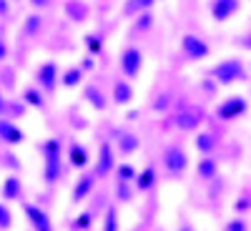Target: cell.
<instances>
[{
	"instance_id": "1",
	"label": "cell",
	"mask_w": 251,
	"mask_h": 231,
	"mask_svg": "<svg viewBox=\"0 0 251 231\" xmlns=\"http://www.w3.org/2000/svg\"><path fill=\"white\" fill-rule=\"evenodd\" d=\"M211 76L219 86H231V83H239L246 78V68H244V60L241 58H226L221 63L211 68Z\"/></svg>"
},
{
	"instance_id": "2",
	"label": "cell",
	"mask_w": 251,
	"mask_h": 231,
	"mask_svg": "<svg viewBox=\"0 0 251 231\" xmlns=\"http://www.w3.org/2000/svg\"><path fill=\"white\" fill-rule=\"evenodd\" d=\"M118 68H121V73H123L126 80L138 78L141 71H143V53H141V48L126 46V48L121 51V55H118Z\"/></svg>"
},
{
	"instance_id": "3",
	"label": "cell",
	"mask_w": 251,
	"mask_h": 231,
	"mask_svg": "<svg viewBox=\"0 0 251 231\" xmlns=\"http://www.w3.org/2000/svg\"><path fill=\"white\" fill-rule=\"evenodd\" d=\"M161 163H163L166 174H171V176H181V174L188 169V156H186V151L181 149V146L171 143V146H166V149H163Z\"/></svg>"
},
{
	"instance_id": "4",
	"label": "cell",
	"mask_w": 251,
	"mask_h": 231,
	"mask_svg": "<svg viewBox=\"0 0 251 231\" xmlns=\"http://www.w3.org/2000/svg\"><path fill=\"white\" fill-rule=\"evenodd\" d=\"M58 78H60V73H58V63L55 60H46V63H40V66L35 68V86L43 93H48V96L55 93Z\"/></svg>"
},
{
	"instance_id": "5",
	"label": "cell",
	"mask_w": 251,
	"mask_h": 231,
	"mask_svg": "<svg viewBox=\"0 0 251 231\" xmlns=\"http://www.w3.org/2000/svg\"><path fill=\"white\" fill-rule=\"evenodd\" d=\"M246 111H249V101L244 96H228L216 106V118L219 121H234V118L244 116Z\"/></svg>"
},
{
	"instance_id": "6",
	"label": "cell",
	"mask_w": 251,
	"mask_h": 231,
	"mask_svg": "<svg viewBox=\"0 0 251 231\" xmlns=\"http://www.w3.org/2000/svg\"><path fill=\"white\" fill-rule=\"evenodd\" d=\"M116 169V151H113V146H111V141H100V146H98V158H96V179L100 176H108L111 171Z\"/></svg>"
},
{
	"instance_id": "7",
	"label": "cell",
	"mask_w": 251,
	"mask_h": 231,
	"mask_svg": "<svg viewBox=\"0 0 251 231\" xmlns=\"http://www.w3.org/2000/svg\"><path fill=\"white\" fill-rule=\"evenodd\" d=\"M181 53L188 58V60H203L208 55V43L206 40H201L199 35H191L186 33L181 38Z\"/></svg>"
},
{
	"instance_id": "8",
	"label": "cell",
	"mask_w": 251,
	"mask_h": 231,
	"mask_svg": "<svg viewBox=\"0 0 251 231\" xmlns=\"http://www.w3.org/2000/svg\"><path fill=\"white\" fill-rule=\"evenodd\" d=\"M208 10H211V18L216 23H226L228 18H234L241 10V0H211Z\"/></svg>"
},
{
	"instance_id": "9",
	"label": "cell",
	"mask_w": 251,
	"mask_h": 231,
	"mask_svg": "<svg viewBox=\"0 0 251 231\" xmlns=\"http://www.w3.org/2000/svg\"><path fill=\"white\" fill-rule=\"evenodd\" d=\"M0 141H3L5 146H20L25 143V131L20 128V126L10 118H0Z\"/></svg>"
},
{
	"instance_id": "10",
	"label": "cell",
	"mask_w": 251,
	"mask_h": 231,
	"mask_svg": "<svg viewBox=\"0 0 251 231\" xmlns=\"http://www.w3.org/2000/svg\"><path fill=\"white\" fill-rule=\"evenodd\" d=\"M113 141H116V149L121 156H131L138 151V146H141V138L131 131H126V128H113Z\"/></svg>"
},
{
	"instance_id": "11",
	"label": "cell",
	"mask_w": 251,
	"mask_h": 231,
	"mask_svg": "<svg viewBox=\"0 0 251 231\" xmlns=\"http://www.w3.org/2000/svg\"><path fill=\"white\" fill-rule=\"evenodd\" d=\"M23 211H25V219L30 221V226H33L35 231H53L50 216H48L40 206H35V204H23Z\"/></svg>"
},
{
	"instance_id": "12",
	"label": "cell",
	"mask_w": 251,
	"mask_h": 231,
	"mask_svg": "<svg viewBox=\"0 0 251 231\" xmlns=\"http://www.w3.org/2000/svg\"><path fill=\"white\" fill-rule=\"evenodd\" d=\"M63 13H66V18L73 20V23H86L88 15H91V8H88V3H83V0H66V3H63Z\"/></svg>"
},
{
	"instance_id": "13",
	"label": "cell",
	"mask_w": 251,
	"mask_h": 231,
	"mask_svg": "<svg viewBox=\"0 0 251 231\" xmlns=\"http://www.w3.org/2000/svg\"><path fill=\"white\" fill-rule=\"evenodd\" d=\"M83 101H88L96 111H106L108 108V98L96 83H86V86H83Z\"/></svg>"
},
{
	"instance_id": "14",
	"label": "cell",
	"mask_w": 251,
	"mask_h": 231,
	"mask_svg": "<svg viewBox=\"0 0 251 231\" xmlns=\"http://www.w3.org/2000/svg\"><path fill=\"white\" fill-rule=\"evenodd\" d=\"M111 101L116 103V106H128V103L133 101V86L131 80H113V93H111Z\"/></svg>"
},
{
	"instance_id": "15",
	"label": "cell",
	"mask_w": 251,
	"mask_h": 231,
	"mask_svg": "<svg viewBox=\"0 0 251 231\" xmlns=\"http://www.w3.org/2000/svg\"><path fill=\"white\" fill-rule=\"evenodd\" d=\"M68 161H71L73 169H86V166L91 163V154H88V149L80 141H71V146H68Z\"/></svg>"
},
{
	"instance_id": "16",
	"label": "cell",
	"mask_w": 251,
	"mask_h": 231,
	"mask_svg": "<svg viewBox=\"0 0 251 231\" xmlns=\"http://www.w3.org/2000/svg\"><path fill=\"white\" fill-rule=\"evenodd\" d=\"M20 101H23L28 108L46 111V93L40 91L38 86H25V88H23V93H20Z\"/></svg>"
},
{
	"instance_id": "17",
	"label": "cell",
	"mask_w": 251,
	"mask_h": 231,
	"mask_svg": "<svg viewBox=\"0 0 251 231\" xmlns=\"http://www.w3.org/2000/svg\"><path fill=\"white\" fill-rule=\"evenodd\" d=\"M93 183H96V174H83V176L75 181V186H73V194H71L73 204H80L83 199H86V196L91 194Z\"/></svg>"
},
{
	"instance_id": "18",
	"label": "cell",
	"mask_w": 251,
	"mask_h": 231,
	"mask_svg": "<svg viewBox=\"0 0 251 231\" xmlns=\"http://www.w3.org/2000/svg\"><path fill=\"white\" fill-rule=\"evenodd\" d=\"M174 121H176V128H181V131H196L201 126V113L199 111H181Z\"/></svg>"
},
{
	"instance_id": "19",
	"label": "cell",
	"mask_w": 251,
	"mask_h": 231,
	"mask_svg": "<svg viewBox=\"0 0 251 231\" xmlns=\"http://www.w3.org/2000/svg\"><path fill=\"white\" fill-rule=\"evenodd\" d=\"M38 151H40V156H43V158H63V141L55 138V136H50L46 141H40Z\"/></svg>"
},
{
	"instance_id": "20",
	"label": "cell",
	"mask_w": 251,
	"mask_h": 231,
	"mask_svg": "<svg viewBox=\"0 0 251 231\" xmlns=\"http://www.w3.org/2000/svg\"><path fill=\"white\" fill-rule=\"evenodd\" d=\"M83 78H86V73L80 71V66H71V68H66L60 73V78H58V83L63 88H75V86H80L83 83Z\"/></svg>"
},
{
	"instance_id": "21",
	"label": "cell",
	"mask_w": 251,
	"mask_h": 231,
	"mask_svg": "<svg viewBox=\"0 0 251 231\" xmlns=\"http://www.w3.org/2000/svg\"><path fill=\"white\" fill-rule=\"evenodd\" d=\"M20 191H23V183H20L18 176H8L3 181V188H0V196H3L5 201H15L20 199Z\"/></svg>"
},
{
	"instance_id": "22",
	"label": "cell",
	"mask_w": 251,
	"mask_h": 231,
	"mask_svg": "<svg viewBox=\"0 0 251 231\" xmlns=\"http://www.w3.org/2000/svg\"><path fill=\"white\" fill-rule=\"evenodd\" d=\"M216 171H219V163H216V158H211V156H203V158L196 163V174H199L203 181H211V179L216 176Z\"/></svg>"
},
{
	"instance_id": "23",
	"label": "cell",
	"mask_w": 251,
	"mask_h": 231,
	"mask_svg": "<svg viewBox=\"0 0 251 231\" xmlns=\"http://www.w3.org/2000/svg\"><path fill=\"white\" fill-rule=\"evenodd\" d=\"M133 181H136V188H138V191H149V188L156 186V169H153V166H146L141 174H136Z\"/></svg>"
},
{
	"instance_id": "24",
	"label": "cell",
	"mask_w": 251,
	"mask_h": 231,
	"mask_svg": "<svg viewBox=\"0 0 251 231\" xmlns=\"http://www.w3.org/2000/svg\"><path fill=\"white\" fill-rule=\"evenodd\" d=\"M60 158H43V181L55 183L60 179Z\"/></svg>"
},
{
	"instance_id": "25",
	"label": "cell",
	"mask_w": 251,
	"mask_h": 231,
	"mask_svg": "<svg viewBox=\"0 0 251 231\" xmlns=\"http://www.w3.org/2000/svg\"><path fill=\"white\" fill-rule=\"evenodd\" d=\"M194 146L199 149V154H203V156H208L214 149H216V136L214 133H206V131H201L196 138H194Z\"/></svg>"
},
{
	"instance_id": "26",
	"label": "cell",
	"mask_w": 251,
	"mask_h": 231,
	"mask_svg": "<svg viewBox=\"0 0 251 231\" xmlns=\"http://www.w3.org/2000/svg\"><path fill=\"white\" fill-rule=\"evenodd\" d=\"M40 30H43V15L33 13V15H28V18L23 20V35H25V38H35Z\"/></svg>"
},
{
	"instance_id": "27",
	"label": "cell",
	"mask_w": 251,
	"mask_h": 231,
	"mask_svg": "<svg viewBox=\"0 0 251 231\" xmlns=\"http://www.w3.org/2000/svg\"><path fill=\"white\" fill-rule=\"evenodd\" d=\"M83 46L88 48V55H100L103 53V35L100 33H88V35H83Z\"/></svg>"
},
{
	"instance_id": "28",
	"label": "cell",
	"mask_w": 251,
	"mask_h": 231,
	"mask_svg": "<svg viewBox=\"0 0 251 231\" xmlns=\"http://www.w3.org/2000/svg\"><path fill=\"white\" fill-rule=\"evenodd\" d=\"M156 0H128V3L123 5V15H138V13H146Z\"/></svg>"
},
{
	"instance_id": "29",
	"label": "cell",
	"mask_w": 251,
	"mask_h": 231,
	"mask_svg": "<svg viewBox=\"0 0 251 231\" xmlns=\"http://www.w3.org/2000/svg\"><path fill=\"white\" fill-rule=\"evenodd\" d=\"M116 176H118V181L131 183L136 179V169H133L128 161H121V163H116Z\"/></svg>"
},
{
	"instance_id": "30",
	"label": "cell",
	"mask_w": 251,
	"mask_h": 231,
	"mask_svg": "<svg viewBox=\"0 0 251 231\" xmlns=\"http://www.w3.org/2000/svg\"><path fill=\"white\" fill-rule=\"evenodd\" d=\"M116 196H118V201H121V204H128V201L133 199V188H131V183H126V181H116Z\"/></svg>"
},
{
	"instance_id": "31",
	"label": "cell",
	"mask_w": 251,
	"mask_h": 231,
	"mask_svg": "<svg viewBox=\"0 0 251 231\" xmlns=\"http://www.w3.org/2000/svg\"><path fill=\"white\" fill-rule=\"evenodd\" d=\"M25 111H28V106H25L23 101H8V113H5V118L15 121L18 116H25Z\"/></svg>"
},
{
	"instance_id": "32",
	"label": "cell",
	"mask_w": 251,
	"mask_h": 231,
	"mask_svg": "<svg viewBox=\"0 0 251 231\" xmlns=\"http://www.w3.org/2000/svg\"><path fill=\"white\" fill-rule=\"evenodd\" d=\"M151 26H153V15H151L149 10H146V13H138V15H136V26H133L136 30H141V33H143V30H149Z\"/></svg>"
},
{
	"instance_id": "33",
	"label": "cell",
	"mask_w": 251,
	"mask_h": 231,
	"mask_svg": "<svg viewBox=\"0 0 251 231\" xmlns=\"http://www.w3.org/2000/svg\"><path fill=\"white\" fill-rule=\"evenodd\" d=\"M103 231H118V216H116V208L111 206L106 211V221H103Z\"/></svg>"
},
{
	"instance_id": "34",
	"label": "cell",
	"mask_w": 251,
	"mask_h": 231,
	"mask_svg": "<svg viewBox=\"0 0 251 231\" xmlns=\"http://www.w3.org/2000/svg\"><path fill=\"white\" fill-rule=\"evenodd\" d=\"M171 106V93H158L153 101V111H169Z\"/></svg>"
},
{
	"instance_id": "35",
	"label": "cell",
	"mask_w": 251,
	"mask_h": 231,
	"mask_svg": "<svg viewBox=\"0 0 251 231\" xmlns=\"http://www.w3.org/2000/svg\"><path fill=\"white\" fill-rule=\"evenodd\" d=\"M13 226V216H10V208L5 204H0V229H10Z\"/></svg>"
},
{
	"instance_id": "36",
	"label": "cell",
	"mask_w": 251,
	"mask_h": 231,
	"mask_svg": "<svg viewBox=\"0 0 251 231\" xmlns=\"http://www.w3.org/2000/svg\"><path fill=\"white\" fill-rule=\"evenodd\" d=\"M226 231H246V224L241 219H234V221L226 224Z\"/></svg>"
},
{
	"instance_id": "37",
	"label": "cell",
	"mask_w": 251,
	"mask_h": 231,
	"mask_svg": "<svg viewBox=\"0 0 251 231\" xmlns=\"http://www.w3.org/2000/svg\"><path fill=\"white\" fill-rule=\"evenodd\" d=\"M91 226V214H83L75 219V229H88Z\"/></svg>"
},
{
	"instance_id": "38",
	"label": "cell",
	"mask_w": 251,
	"mask_h": 231,
	"mask_svg": "<svg viewBox=\"0 0 251 231\" xmlns=\"http://www.w3.org/2000/svg\"><path fill=\"white\" fill-rule=\"evenodd\" d=\"M93 66H96V63H93V55H86V58L80 60V71H83V73H86V71H91Z\"/></svg>"
},
{
	"instance_id": "39",
	"label": "cell",
	"mask_w": 251,
	"mask_h": 231,
	"mask_svg": "<svg viewBox=\"0 0 251 231\" xmlns=\"http://www.w3.org/2000/svg\"><path fill=\"white\" fill-rule=\"evenodd\" d=\"M50 3H53V0H30V5H33V8H38V10L50 8Z\"/></svg>"
},
{
	"instance_id": "40",
	"label": "cell",
	"mask_w": 251,
	"mask_h": 231,
	"mask_svg": "<svg viewBox=\"0 0 251 231\" xmlns=\"http://www.w3.org/2000/svg\"><path fill=\"white\" fill-rule=\"evenodd\" d=\"M8 113V98H5V93L0 91V118H3Z\"/></svg>"
},
{
	"instance_id": "41",
	"label": "cell",
	"mask_w": 251,
	"mask_h": 231,
	"mask_svg": "<svg viewBox=\"0 0 251 231\" xmlns=\"http://www.w3.org/2000/svg\"><path fill=\"white\" fill-rule=\"evenodd\" d=\"M8 58V43H5V38L0 35V63H3Z\"/></svg>"
},
{
	"instance_id": "42",
	"label": "cell",
	"mask_w": 251,
	"mask_h": 231,
	"mask_svg": "<svg viewBox=\"0 0 251 231\" xmlns=\"http://www.w3.org/2000/svg\"><path fill=\"white\" fill-rule=\"evenodd\" d=\"M236 43H239L241 48H249V51H251V33H249V35H239Z\"/></svg>"
},
{
	"instance_id": "43",
	"label": "cell",
	"mask_w": 251,
	"mask_h": 231,
	"mask_svg": "<svg viewBox=\"0 0 251 231\" xmlns=\"http://www.w3.org/2000/svg\"><path fill=\"white\" fill-rule=\"evenodd\" d=\"M10 5H8V0H0V15H8Z\"/></svg>"
},
{
	"instance_id": "44",
	"label": "cell",
	"mask_w": 251,
	"mask_h": 231,
	"mask_svg": "<svg viewBox=\"0 0 251 231\" xmlns=\"http://www.w3.org/2000/svg\"><path fill=\"white\" fill-rule=\"evenodd\" d=\"M246 206H249V199H239V204H236L239 211H241V208H246Z\"/></svg>"
},
{
	"instance_id": "45",
	"label": "cell",
	"mask_w": 251,
	"mask_h": 231,
	"mask_svg": "<svg viewBox=\"0 0 251 231\" xmlns=\"http://www.w3.org/2000/svg\"><path fill=\"white\" fill-rule=\"evenodd\" d=\"M178 231H194V229H191V226H188V224H186V226H181Z\"/></svg>"
},
{
	"instance_id": "46",
	"label": "cell",
	"mask_w": 251,
	"mask_h": 231,
	"mask_svg": "<svg viewBox=\"0 0 251 231\" xmlns=\"http://www.w3.org/2000/svg\"><path fill=\"white\" fill-rule=\"evenodd\" d=\"M13 3H20V0H13Z\"/></svg>"
}]
</instances>
